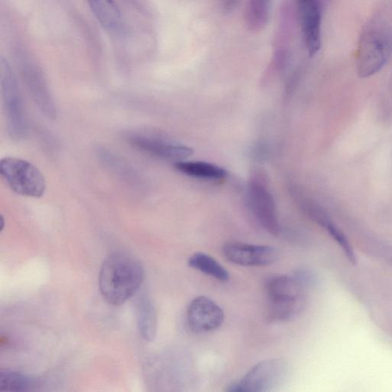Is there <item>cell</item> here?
<instances>
[{"label":"cell","mask_w":392,"mask_h":392,"mask_svg":"<svg viewBox=\"0 0 392 392\" xmlns=\"http://www.w3.org/2000/svg\"><path fill=\"white\" fill-rule=\"evenodd\" d=\"M144 279V268L137 258L125 253H113L100 270V294L110 304L122 305L138 292Z\"/></svg>","instance_id":"6da1fadb"},{"label":"cell","mask_w":392,"mask_h":392,"mask_svg":"<svg viewBox=\"0 0 392 392\" xmlns=\"http://www.w3.org/2000/svg\"><path fill=\"white\" fill-rule=\"evenodd\" d=\"M392 53V32L384 19L375 18L366 25L359 39L356 55L358 74L373 76L387 64Z\"/></svg>","instance_id":"7a4b0ae2"},{"label":"cell","mask_w":392,"mask_h":392,"mask_svg":"<svg viewBox=\"0 0 392 392\" xmlns=\"http://www.w3.org/2000/svg\"><path fill=\"white\" fill-rule=\"evenodd\" d=\"M304 287L295 275L270 277L265 285L269 319L287 322L297 317L304 307Z\"/></svg>","instance_id":"3957f363"},{"label":"cell","mask_w":392,"mask_h":392,"mask_svg":"<svg viewBox=\"0 0 392 392\" xmlns=\"http://www.w3.org/2000/svg\"><path fill=\"white\" fill-rule=\"evenodd\" d=\"M0 83L8 134L15 142H20L28 134L27 115L17 78L4 58L0 62Z\"/></svg>","instance_id":"277c9868"},{"label":"cell","mask_w":392,"mask_h":392,"mask_svg":"<svg viewBox=\"0 0 392 392\" xmlns=\"http://www.w3.org/2000/svg\"><path fill=\"white\" fill-rule=\"evenodd\" d=\"M0 174L14 193L30 198H41L46 189L43 174L28 161L6 157L0 162Z\"/></svg>","instance_id":"5b68a950"},{"label":"cell","mask_w":392,"mask_h":392,"mask_svg":"<svg viewBox=\"0 0 392 392\" xmlns=\"http://www.w3.org/2000/svg\"><path fill=\"white\" fill-rule=\"evenodd\" d=\"M289 367L282 359H269L260 361L238 381L228 386L231 392L272 391L285 383Z\"/></svg>","instance_id":"8992f818"},{"label":"cell","mask_w":392,"mask_h":392,"mask_svg":"<svg viewBox=\"0 0 392 392\" xmlns=\"http://www.w3.org/2000/svg\"><path fill=\"white\" fill-rule=\"evenodd\" d=\"M248 206L258 224L271 235L280 232L276 204L268 189L257 179L250 181L248 186Z\"/></svg>","instance_id":"52a82bcc"},{"label":"cell","mask_w":392,"mask_h":392,"mask_svg":"<svg viewBox=\"0 0 392 392\" xmlns=\"http://www.w3.org/2000/svg\"><path fill=\"white\" fill-rule=\"evenodd\" d=\"M127 139L130 145L140 152L160 159L173 160L175 163L185 160L194 154L192 148L159 135L135 133L130 134Z\"/></svg>","instance_id":"ba28073f"},{"label":"cell","mask_w":392,"mask_h":392,"mask_svg":"<svg viewBox=\"0 0 392 392\" xmlns=\"http://www.w3.org/2000/svg\"><path fill=\"white\" fill-rule=\"evenodd\" d=\"M20 68L28 92L40 112L48 119H56L57 106L41 70L27 59L22 60Z\"/></svg>","instance_id":"9c48e42d"},{"label":"cell","mask_w":392,"mask_h":392,"mask_svg":"<svg viewBox=\"0 0 392 392\" xmlns=\"http://www.w3.org/2000/svg\"><path fill=\"white\" fill-rule=\"evenodd\" d=\"M226 258L235 265L244 267H265L278 259V250L268 245L229 243L223 248Z\"/></svg>","instance_id":"30bf717a"},{"label":"cell","mask_w":392,"mask_h":392,"mask_svg":"<svg viewBox=\"0 0 392 392\" xmlns=\"http://www.w3.org/2000/svg\"><path fill=\"white\" fill-rule=\"evenodd\" d=\"M224 311L213 300L200 296L192 300L187 309V323L195 333L204 334L223 325Z\"/></svg>","instance_id":"8fae6325"},{"label":"cell","mask_w":392,"mask_h":392,"mask_svg":"<svg viewBox=\"0 0 392 392\" xmlns=\"http://www.w3.org/2000/svg\"><path fill=\"white\" fill-rule=\"evenodd\" d=\"M304 41L310 56L321 47V8L319 0H297Z\"/></svg>","instance_id":"7c38bea8"},{"label":"cell","mask_w":392,"mask_h":392,"mask_svg":"<svg viewBox=\"0 0 392 392\" xmlns=\"http://www.w3.org/2000/svg\"><path fill=\"white\" fill-rule=\"evenodd\" d=\"M97 21L107 31L118 34L124 28L122 11L115 0H87Z\"/></svg>","instance_id":"4fadbf2b"},{"label":"cell","mask_w":392,"mask_h":392,"mask_svg":"<svg viewBox=\"0 0 392 392\" xmlns=\"http://www.w3.org/2000/svg\"><path fill=\"white\" fill-rule=\"evenodd\" d=\"M136 310L140 336L147 341H153L157 334V317L152 300L146 295L139 296L137 298Z\"/></svg>","instance_id":"5bb4252c"},{"label":"cell","mask_w":392,"mask_h":392,"mask_svg":"<svg viewBox=\"0 0 392 392\" xmlns=\"http://www.w3.org/2000/svg\"><path fill=\"white\" fill-rule=\"evenodd\" d=\"M174 167L180 173L198 179L219 180L228 176L227 171L223 167L201 161L181 160L175 163Z\"/></svg>","instance_id":"9a60e30c"},{"label":"cell","mask_w":392,"mask_h":392,"mask_svg":"<svg viewBox=\"0 0 392 392\" xmlns=\"http://www.w3.org/2000/svg\"><path fill=\"white\" fill-rule=\"evenodd\" d=\"M188 265L200 272L222 281V282H226L229 280V273L227 269L208 255L202 253H195L189 258Z\"/></svg>","instance_id":"2e32d148"},{"label":"cell","mask_w":392,"mask_h":392,"mask_svg":"<svg viewBox=\"0 0 392 392\" xmlns=\"http://www.w3.org/2000/svg\"><path fill=\"white\" fill-rule=\"evenodd\" d=\"M36 386L34 379L18 371H0V391H29Z\"/></svg>","instance_id":"e0dca14e"},{"label":"cell","mask_w":392,"mask_h":392,"mask_svg":"<svg viewBox=\"0 0 392 392\" xmlns=\"http://www.w3.org/2000/svg\"><path fill=\"white\" fill-rule=\"evenodd\" d=\"M270 0H250L248 7V23L254 29H261L267 23Z\"/></svg>","instance_id":"ac0fdd59"},{"label":"cell","mask_w":392,"mask_h":392,"mask_svg":"<svg viewBox=\"0 0 392 392\" xmlns=\"http://www.w3.org/2000/svg\"><path fill=\"white\" fill-rule=\"evenodd\" d=\"M324 228H327L329 234L334 238L341 249L344 250L350 263L355 265L356 264V257L346 235L333 223H331L329 221Z\"/></svg>","instance_id":"d6986e66"}]
</instances>
